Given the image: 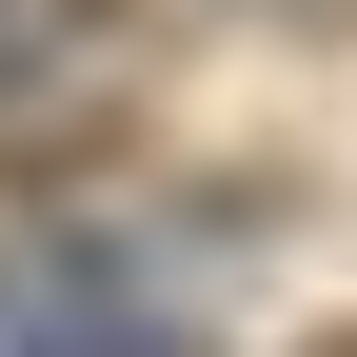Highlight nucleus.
Listing matches in <instances>:
<instances>
[{"mask_svg":"<svg viewBox=\"0 0 357 357\" xmlns=\"http://www.w3.org/2000/svg\"><path fill=\"white\" fill-rule=\"evenodd\" d=\"M218 258L178 218H20L0 238V357H199Z\"/></svg>","mask_w":357,"mask_h":357,"instance_id":"obj_1","label":"nucleus"},{"mask_svg":"<svg viewBox=\"0 0 357 357\" xmlns=\"http://www.w3.org/2000/svg\"><path fill=\"white\" fill-rule=\"evenodd\" d=\"M139 40L159 0H0V178H100L139 139Z\"/></svg>","mask_w":357,"mask_h":357,"instance_id":"obj_2","label":"nucleus"},{"mask_svg":"<svg viewBox=\"0 0 357 357\" xmlns=\"http://www.w3.org/2000/svg\"><path fill=\"white\" fill-rule=\"evenodd\" d=\"M337 357H357V337H337Z\"/></svg>","mask_w":357,"mask_h":357,"instance_id":"obj_3","label":"nucleus"}]
</instances>
